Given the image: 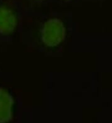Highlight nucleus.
<instances>
[{"mask_svg": "<svg viewBox=\"0 0 112 123\" xmlns=\"http://www.w3.org/2000/svg\"><path fill=\"white\" fill-rule=\"evenodd\" d=\"M13 97L8 91L0 88V123L9 122L13 116Z\"/></svg>", "mask_w": 112, "mask_h": 123, "instance_id": "7ed1b4c3", "label": "nucleus"}, {"mask_svg": "<svg viewBox=\"0 0 112 123\" xmlns=\"http://www.w3.org/2000/svg\"><path fill=\"white\" fill-rule=\"evenodd\" d=\"M37 1H44V0H37Z\"/></svg>", "mask_w": 112, "mask_h": 123, "instance_id": "20e7f679", "label": "nucleus"}, {"mask_svg": "<svg viewBox=\"0 0 112 123\" xmlns=\"http://www.w3.org/2000/svg\"><path fill=\"white\" fill-rule=\"evenodd\" d=\"M65 1H69V0H65Z\"/></svg>", "mask_w": 112, "mask_h": 123, "instance_id": "39448f33", "label": "nucleus"}, {"mask_svg": "<svg viewBox=\"0 0 112 123\" xmlns=\"http://www.w3.org/2000/svg\"><path fill=\"white\" fill-rule=\"evenodd\" d=\"M66 27L61 20L52 18L45 22L41 30V40L45 45L55 47L60 44L66 36Z\"/></svg>", "mask_w": 112, "mask_h": 123, "instance_id": "f257e3e1", "label": "nucleus"}, {"mask_svg": "<svg viewBox=\"0 0 112 123\" xmlns=\"http://www.w3.org/2000/svg\"><path fill=\"white\" fill-rule=\"evenodd\" d=\"M18 24L14 11L6 6H0V34L9 35L14 31Z\"/></svg>", "mask_w": 112, "mask_h": 123, "instance_id": "f03ea898", "label": "nucleus"}]
</instances>
